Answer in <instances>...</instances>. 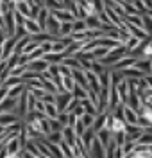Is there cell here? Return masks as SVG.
Returning a JSON list of instances; mask_svg holds the SVG:
<instances>
[{"label":"cell","instance_id":"obj_1","mask_svg":"<svg viewBox=\"0 0 152 158\" xmlns=\"http://www.w3.org/2000/svg\"><path fill=\"white\" fill-rule=\"evenodd\" d=\"M123 56H127V47H125V45H120V47H116V49H111L102 59H99V63L104 65V67H113V65H115L118 59H122Z\"/></svg>","mask_w":152,"mask_h":158},{"label":"cell","instance_id":"obj_2","mask_svg":"<svg viewBox=\"0 0 152 158\" xmlns=\"http://www.w3.org/2000/svg\"><path fill=\"white\" fill-rule=\"evenodd\" d=\"M72 94L70 92H59V94H56V108H57V111L59 113H63L64 110H66V106H68V102L72 101Z\"/></svg>","mask_w":152,"mask_h":158},{"label":"cell","instance_id":"obj_3","mask_svg":"<svg viewBox=\"0 0 152 158\" xmlns=\"http://www.w3.org/2000/svg\"><path fill=\"white\" fill-rule=\"evenodd\" d=\"M88 153H90V158H104L106 156V149H104V146L99 142V138L97 137L93 138V142H91Z\"/></svg>","mask_w":152,"mask_h":158},{"label":"cell","instance_id":"obj_4","mask_svg":"<svg viewBox=\"0 0 152 158\" xmlns=\"http://www.w3.org/2000/svg\"><path fill=\"white\" fill-rule=\"evenodd\" d=\"M49 67H50V63H47L43 58L32 59V61L27 63V70H30V72H38V74L45 72V70H49Z\"/></svg>","mask_w":152,"mask_h":158},{"label":"cell","instance_id":"obj_5","mask_svg":"<svg viewBox=\"0 0 152 158\" xmlns=\"http://www.w3.org/2000/svg\"><path fill=\"white\" fill-rule=\"evenodd\" d=\"M59 25L61 22L57 18H54L50 13H49V18H47V25H45V32L54 34V36H59Z\"/></svg>","mask_w":152,"mask_h":158},{"label":"cell","instance_id":"obj_6","mask_svg":"<svg viewBox=\"0 0 152 158\" xmlns=\"http://www.w3.org/2000/svg\"><path fill=\"white\" fill-rule=\"evenodd\" d=\"M84 76H86V81H88V86H90V90H93L95 94H99V92H100L99 76H97V74H93L91 70H84Z\"/></svg>","mask_w":152,"mask_h":158},{"label":"cell","instance_id":"obj_7","mask_svg":"<svg viewBox=\"0 0 152 158\" xmlns=\"http://www.w3.org/2000/svg\"><path fill=\"white\" fill-rule=\"evenodd\" d=\"M116 92H118L120 104H125L127 102V97H129V83H127V79H122L120 83L116 85Z\"/></svg>","mask_w":152,"mask_h":158},{"label":"cell","instance_id":"obj_8","mask_svg":"<svg viewBox=\"0 0 152 158\" xmlns=\"http://www.w3.org/2000/svg\"><path fill=\"white\" fill-rule=\"evenodd\" d=\"M132 155H134V158H152V151H150V148H149V146L134 144Z\"/></svg>","mask_w":152,"mask_h":158},{"label":"cell","instance_id":"obj_9","mask_svg":"<svg viewBox=\"0 0 152 158\" xmlns=\"http://www.w3.org/2000/svg\"><path fill=\"white\" fill-rule=\"evenodd\" d=\"M61 135H63V142H66L70 148H73V146H75V138H77V135H75L73 128L64 126V128L61 129Z\"/></svg>","mask_w":152,"mask_h":158},{"label":"cell","instance_id":"obj_10","mask_svg":"<svg viewBox=\"0 0 152 158\" xmlns=\"http://www.w3.org/2000/svg\"><path fill=\"white\" fill-rule=\"evenodd\" d=\"M50 15L54 18H57L59 22H73L75 20V16L68 9H54V11H50Z\"/></svg>","mask_w":152,"mask_h":158},{"label":"cell","instance_id":"obj_11","mask_svg":"<svg viewBox=\"0 0 152 158\" xmlns=\"http://www.w3.org/2000/svg\"><path fill=\"white\" fill-rule=\"evenodd\" d=\"M49 13H50V11L47 9V7H43V6H41V7H40V13H38V15H36V18H34L41 32H45V25H47V18H49Z\"/></svg>","mask_w":152,"mask_h":158},{"label":"cell","instance_id":"obj_12","mask_svg":"<svg viewBox=\"0 0 152 158\" xmlns=\"http://www.w3.org/2000/svg\"><path fill=\"white\" fill-rule=\"evenodd\" d=\"M134 61H136V58L123 56L122 59H118V61L113 65L111 69H113V70H125V69H129V67H132V65H134Z\"/></svg>","mask_w":152,"mask_h":158},{"label":"cell","instance_id":"obj_13","mask_svg":"<svg viewBox=\"0 0 152 158\" xmlns=\"http://www.w3.org/2000/svg\"><path fill=\"white\" fill-rule=\"evenodd\" d=\"M134 69L142 70L145 76H149V74H152V67H150V59H143V58H138L136 61H134V65H132Z\"/></svg>","mask_w":152,"mask_h":158},{"label":"cell","instance_id":"obj_14","mask_svg":"<svg viewBox=\"0 0 152 158\" xmlns=\"http://www.w3.org/2000/svg\"><path fill=\"white\" fill-rule=\"evenodd\" d=\"M82 45H84L82 41H72L70 45H68L66 49L63 50V56H64V58H70V56H75L77 52H81Z\"/></svg>","mask_w":152,"mask_h":158},{"label":"cell","instance_id":"obj_15","mask_svg":"<svg viewBox=\"0 0 152 158\" xmlns=\"http://www.w3.org/2000/svg\"><path fill=\"white\" fill-rule=\"evenodd\" d=\"M123 120H125L127 124H136V122H138V113L132 108L125 106V104H123ZM136 126H138V124H136Z\"/></svg>","mask_w":152,"mask_h":158},{"label":"cell","instance_id":"obj_16","mask_svg":"<svg viewBox=\"0 0 152 158\" xmlns=\"http://www.w3.org/2000/svg\"><path fill=\"white\" fill-rule=\"evenodd\" d=\"M106 118H107V111L95 115V118H93V124H91V129H93L95 133H97V131H100V129L104 128V124H106Z\"/></svg>","mask_w":152,"mask_h":158},{"label":"cell","instance_id":"obj_17","mask_svg":"<svg viewBox=\"0 0 152 158\" xmlns=\"http://www.w3.org/2000/svg\"><path fill=\"white\" fill-rule=\"evenodd\" d=\"M43 59L50 65H59L64 59V56H63V52H47V54H43Z\"/></svg>","mask_w":152,"mask_h":158},{"label":"cell","instance_id":"obj_18","mask_svg":"<svg viewBox=\"0 0 152 158\" xmlns=\"http://www.w3.org/2000/svg\"><path fill=\"white\" fill-rule=\"evenodd\" d=\"M79 102H81V106H82V110H84V113L93 115V117H95V115H99V113H97V106H95V104H93V102H91L88 97H86V99H81Z\"/></svg>","mask_w":152,"mask_h":158},{"label":"cell","instance_id":"obj_19","mask_svg":"<svg viewBox=\"0 0 152 158\" xmlns=\"http://www.w3.org/2000/svg\"><path fill=\"white\" fill-rule=\"evenodd\" d=\"M23 29H25L27 34H38V32H41L40 27H38V23H36V20H32V18H25Z\"/></svg>","mask_w":152,"mask_h":158},{"label":"cell","instance_id":"obj_20","mask_svg":"<svg viewBox=\"0 0 152 158\" xmlns=\"http://www.w3.org/2000/svg\"><path fill=\"white\" fill-rule=\"evenodd\" d=\"M59 65H66L68 69H72V70H82V67H81V61L75 58V56H70V58H64L63 61H61Z\"/></svg>","mask_w":152,"mask_h":158},{"label":"cell","instance_id":"obj_21","mask_svg":"<svg viewBox=\"0 0 152 158\" xmlns=\"http://www.w3.org/2000/svg\"><path fill=\"white\" fill-rule=\"evenodd\" d=\"M18 120H20V118L16 117L13 111H11V113H2V115H0V126L6 128V126H11V124H14V122H18Z\"/></svg>","mask_w":152,"mask_h":158},{"label":"cell","instance_id":"obj_22","mask_svg":"<svg viewBox=\"0 0 152 158\" xmlns=\"http://www.w3.org/2000/svg\"><path fill=\"white\" fill-rule=\"evenodd\" d=\"M93 138H95V131H93L91 128H86L84 129V133L81 135V140H82V144H84V148L86 149H90Z\"/></svg>","mask_w":152,"mask_h":158},{"label":"cell","instance_id":"obj_23","mask_svg":"<svg viewBox=\"0 0 152 158\" xmlns=\"http://www.w3.org/2000/svg\"><path fill=\"white\" fill-rule=\"evenodd\" d=\"M95 137L99 138V142H100L102 146L106 148V146L109 144V140L113 138V135H111V133H109V131H107L106 128H102L100 131H97V133H95Z\"/></svg>","mask_w":152,"mask_h":158},{"label":"cell","instance_id":"obj_24","mask_svg":"<svg viewBox=\"0 0 152 158\" xmlns=\"http://www.w3.org/2000/svg\"><path fill=\"white\" fill-rule=\"evenodd\" d=\"M25 85L21 83V85H16V86H11V88H7V97H11V99H18L25 92Z\"/></svg>","mask_w":152,"mask_h":158},{"label":"cell","instance_id":"obj_25","mask_svg":"<svg viewBox=\"0 0 152 158\" xmlns=\"http://www.w3.org/2000/svg\"><path fill=\"white\" fill-rule=\"evenodd\" d=\"M88 90H84L82 86H79V85H73V90H72V97L77 99V101H81V99H86L88 97V94H86Z\"/></svg>","mask_w":152,"mask_h":158},{"label":"cell","instance_id":"obj_26","mask_svg":"<svg viewBox=\"0 0 152 158\" xmlns=\"http://www.w3.org/2000/svg\"><path fill=\"white\" fill-rule=\"evenodd\" d=\"M142 20H143L142 29L149 34V38H152V18L149 16V15H142Z\"/></svg>","mask_w":152,"mask_h":158},{"label":"cell","instance_id":"obj_27","mask_svg":"<svg viewBox=\"0 0 152 158\" xmlns=\"http://www.w3.org/2000/svg\"><path fill=\"white\" fill-rule=\"evenodd\" d=\"M86 31V22L84 18H75L72 22V32H82Z\"/></svg>","mask_w":152,"mask_h":158},{"label":"cell","instance_id":"obj_28","mask_svg":"<svg viewBox=\"0 0 152 158\" xmlns=\"http://www.w3.org/2000/svg\"><path fill=\"white\" fill-rule=\"evenodd\" d=\"M84 22H86V29H100V25H102L100 20L97 16H86Z\"/></svg>","mask_w":152,"mask_h":158},{"label":"cell","instance_id":"obj_29","mask_svg":"<svg viewBox=\"0 0 152 158\" xmlns=\"http://www.w3.org/2000/svg\"><path fill=\"white\" fill-rule=\"evenodd\" d=\"M43 7H47L49 11H54V9H64L63 2H57V0H43Z\"/></svg>","mask_w":152,"mask_h":158},{"label":"cell","instance_id":"obj_30","mask_svg":"<svg viewBox=\"0 0 152 158\" xmlns=\"http://www.w3.org/2000/svg\"><path fill=\"white\" fill-rule=\"evenodd\" d=\"M59 149H61V153H63V156H64V158H75V156H73V149H72L66 142H63V140H61V142H59Z\"/></svg>","mask_w":152,"mask_h":158},{"label":"cell","instance_id":"obj_31","mask_svg":"<svg viewBox=\"0 0 152 158\" xmlns=\"http://www.w3.org/2000/svg\"><path fill=\"white\" fill-rule=\"evenodd\" d=\"M43 113H45L47 118H56L59 111H57V108H56V104H45V111H43Z\"/></svg>","mask_w":152,"mask_h":158},{"label":"cell","instance_id":"obj_32","mask_svg":"<svg viewBox=\"0 0 152 158\" xmlns=\"http://www.w3.org/2000/svg\"><path fill=\"white\" fill-rule=\"evenodd\" d=\"M136 144H142V146H152V135L150 133H147V131H143L142 135L138 137Z\"/></svg>","mask_w":152,"mask_h":158},{"label":"cell","instance_id":"obj_33","mask_svg":"<svg viewBox=\"0 0 152 158\" xmlns=\"http://www.w3.org/2000/svg\"><path fill=\"white\" fill-rule=\"evenodd\" d=\"M73 85H75V81H73L72 76H63V90H64V92H70L72 94Z\"/></svg>","mask_w":152,"mask_h":158},{"label":"cell","instance_id":"obj_34","mask_svg":"<svg viewBox=\"0 0 152 158\" xmlns=\"http://www.w3.org/2000/svg\"><path fill=\"white\" fill-rule=\"evenodd\" d=\"M45 140L50 142V144H59L61 140H63V135H61V131H52V133H49L45 137Z\"/></svg>","mask_w":152,"mask_h":158},{"label":"cell","instance_id":"obj_35","mask_svg":"<svg viewBox=\"0 0 152 158\" xmlns=\"http://www.w3.org/2000/svg\"><path fill=\"white\" fill-rule=\"evenodd\" d=\"M107 69H111V67H104V65H100L99 61H91V67H90V70L93 72V74H97V76H100L102 72H106Z\"/></svg>","mask_w":152,"mask_h":158},{"label":"cell","instance_id":"obj_36","mask_svg":"<svg viewBox=\"0 0 152 158\" xmlns=\"http://www.w3.org/2000/svg\"><path fill=\"white\" fill-rule=\"evenodd\" d=\"M72 34V22H61L59 36H70Z\"/></svg>","mask_w":152,"mask_h":158},{"label":"cell","instance_id":"obj_37","mask_svg":"<svg viewBox=\"0 0 152 158\" xmlns=\"http://www.w3.org/2000/svg\"><path fill=\"white\" fill-rule=\"evenodd\" d=\"M40 45H41V43H38V41H32V40H30L29 43H27V45L23 47V50H21V54H23V56H27V54H30L32 50H36V49H38ZM21 54H20V56H21Z\"/></svg>","mask_w":152,"mask_h":158},{"label":"cell","instance_id":"obj_38","mask_svg":"<svg viewBox=\"0 0 152 158\" xmlns=\"http://www.w3.org/2000/svg\"><path fill=\"white\" fill-rule=\"evenodd\" d=\"M125 133H127V135H142L143 129L140 128V126H136V124H127V126H125Z\"/></svg>","mask_w":152,"mask_h":158},{"label":"cell","instance_id":"obj_39","mask_svg":"<svg viewBox=\"0 0 152 158\" xmlns=\"http://www.w3.org/2000/svg\"><path fill=\"white\" fill-rule=\"evenodd\" d=\"M138 126L142 129H145V128H149V126H152V122L149 120L147 117H143V115H138V122H136Z\"/></svg>","mask_w":152,"mask_h":158},{"label":"cell","instance_id":"obj_40","mask_svg":"<svg viewBox=\"0 0 152 158\" xmlns=\"http://www.w3.org/2000/svg\"><path fill=\"white\" fill-rule=\"evenodd\" d=\"M81 118V122L82 124H84V128H91V124H93V115H88V113H84V115H82V117H79Z\"/></svg>","mask_w":152,"mask_h":158},{"label":"cell","instance_id":"obj_41","mask_svg":"<svg viewBox=\"0 0 152 158\" xmlns=\"http://www.w3.org/2000/svg\"><path fill=\"white\" fill-rule=\"evenodd\" d=\"M138 43H140V40H138V38H134V36H129V40H127L123 45L127 47V50H132L134 47H136V45H138Z\"/></svg>","mask_w":152,"mask_h":158},{"label":"cell","instance_id":"obj_42","mask_svg":"<svg viewBox=\"0 0 152 158\" xmlns=\"http://www.w3.org/2000/svg\"><path fill=\"white\" fill-rule=\"evenodd\" d=\"M49 126H50V133L52 131H61L63 126L57 122V118H49Z\"/></svg>","mask_w":152,"mask_h":158},{"label":"cell","instance_id":"obj_43","mask_svg":"<svg viewBox=\"0 0 152 158\" xmlns=\"http://www.w3.org/2000/svg\"><path fill=\"white\" fill-rule=\"evenodd\" d=\"M84 124H82L81 122V118H77V122H75V126H73V131H75V135H77V137H81L82 133H84Z\"/></svg>","mask_w":152,"mask_h":158},{"label":"cell","instance_id":"obj_44","mask_svg":"<svg viewBox=\"0 0 152 158\" xmlns=\"http://www.w3.org/2000/svg\"><path fill=\"white\" fill-rule=\"evenodd\" d=\"M56 118H57V122H59L63 128L68 124V113H64V111H63V113H57V117H56Z\"/></svg>","mask_w":152,"mask_h":158},{"label":"cell","instance_id":"obj_45","mask_svg":"<svg viewBox=\"0 0 152 158\" xmlns=\"http://www.w3.org/2000/svg\"><path fill=\"white\" fill-rule=\"evenodd\" d=\"M77 104H79V101L77 99H72L70 102H68V106H66V110H64V113H72L73 110L77 108Z\"/></svg>","mask_w":152,"mask_h":158},{"label":"cell","instance_id":"obj_46","mask_svg":"<svg viewBox=\"0 0 152 158\" xmlns=\"http://www.w3.org/2000/svg\"><path fill=\"white\" fill-rule=\"evenodd\" d=\"M57 69H59L61 76H72V69H68L66 65H57Z\"/></svg>","mask_w":152,"mask_h":158},{"label":"cell","instance_id":"obj_47","mask_svg":"<svg viewBox=\"0 0 152 158\" xmlns=\"http://www.w3.org/2000/svg\"><path fill=\"white\" fill-rule=\"evenodd\" d=\"M34 110H36V111H40V113H43V111H45V102H43V101H40V99H36ZM43 115H45V113H43Z\"/></svg>","mask_w":152,"mask_h":158},{"label":"cell","instance_id":"obj_48","mask_svg":"<svg viewBox=\"0 0 152 158\" xmlns=\"http://www.w3.org/2000/svg\"><path fill=\"white\" fill-rule=\"evenodd\" d=\"M72 113H73V115H75V117H77V118H79V117H82V115H84V110H82L81 102H79V104H77V108L73 110V111H72Z\"/></svg>","mask_w":152,"mask_h":158},{"label":"cell","instance_id":"obj_49","mask_svg":"<svg viewBox=\"0 0 152 158\" xmlns=\"http://www.w3.org/2000/svg\"><path fill=\"white\" fill-rule=\"evenodd\" d=\"M75 122H77V117H75L73 113H68V124H66V126H68V128H73Z\"/></svg>","mask_w":152,"mask_h":158},{"label":"cell","instance_id":"obj_50","mask_svg":"<svg viewBox=\"0 0 152 158\" xmlns=\"http://www.w3.org/2000/svg\"><path fill=\"white\" fill-rule=\"evenodd\" d=\"M6 97H7V88L4 85H0V101H4Z\"/></svg>","mask_w":152,"mask_h":158},{"label":"cell","instance_id":"obj_51","mask_svg":"<svg viewBox=\"0 0 152 158\" xmlns=\"http://www.w3.org/2000/svg\"><path fill=\"white\" fill-rule=\"evenodd\" d=\"M145 83H147V86H149V88H152V74H149V76H145Z\"/></svg>","mask_w":152,"mask_h":158},{"label":"cell","instance_id":"obj_52","mask_svg":"<svg viewBox=\"0 0 152 158\" xmlns=\"http://www.w3.org/2000/svg\"><path fill=\"white\" fill-rule=\"evenodd\" d=\"M21 153H6V158H20Z\"/></svg>","mask_w":152,"mask_h":158},{"label":"cell","instance_id":"obj_53","mask_svg":"<svg viewBox=\"0 0 152 158\" xmlns=\"http://www.w3.org/2000/svg\"><path fill=\"white\" fill-rule=\"evenodd\" d=\"M143 6H145V9H152V0H142Z\"/></svg>","mask_w":152,"mask_h":158},{"label":"cell","instance_id":"obj_54","mask_svg":"<svg viewBox=\"0 0 152 158\" xmlns=\"http://www.w3.org/2000/svg\"><path fill=\"white\" fill-rule=\"evenodd\" d=\"M6 38H7V36H6V32H4V31H0V47L4 45V41H6Z\"/></svg>","mask_w":152,"mask_h":158},{"label":"cell","instance_id":"obj_55","mask_svg":"<svg viewBox=\"0 0 152 158\" xmlns=\"http://www.w3.org/2000/svg\"><path fill=\"white\" fill-rule=\"evenodd\" d=\"M38 158H50V156H45V155H40Z\"/></svg>","mask_w":152,"mask_h":158},{"label":"cell","instance_id":"obj_56","mask_svg":"<svg viewBox=\"0 0 152 158\" xmlns=\"http://www.w3.org/2000/svg\"><path fill=\"white\" fill-rule=\"evenodd\" d=\"M57 2H63V0H57Z\"/></svg>","mask_w":152,"mask_h":158},{"label":"cell","instance_id":"obj_57","mask_svg":"<svg viewBox=\"0 0 152 158\" xmlns=\"http://www.w3.org/2000/svg\"><path fill=\"white\" fill-rule=\"evenodd\" d=\"M0 2H2V0H0Z\"/></svg>","mask_w":152,"mask_h":158},{"label":"cell","instance_id":"obj_58","mask_svg":"<svg viewBox=\"0 0 152 158\" xmlns=\"http://www.w3.org/2000/svg\"><path fill=\"white\" fill-rule=\"evenodd\" d=\"M0 85H2V83H0Z\"/></svg>","mask_w":152,"mask_h":158},{"label":"cell","instance_id":"obj_59","mask_svg":"<svg viewBox=\"0 0 152 158\" xmlns=\"http://www.w3.org/2000/svg\"><path fill=\"white\" fill-rule=\"evenodd\" d=\"M150 101H152V99H150Z\"/></svg>","mask_w":152,"mask_h":158},{"label":"cell","instance_id":"obj_60","mask_svg":"<svg viewBox=\"0 0 152 158\" xmlns=\"http://www.w3.org/2000/svg\"><path fill=\"white\" fill-rule=\"evenodd\" d=\"M20 158H21V156H20Z\"/></svg>","mask_w":152,"mask_h":158}]
</instances>
